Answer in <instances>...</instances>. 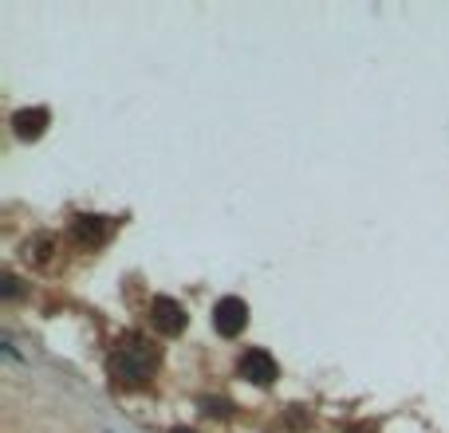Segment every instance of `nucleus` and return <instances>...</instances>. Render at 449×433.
<instances>
[{
    "label": "nucleus",
    "instance_id": "f257e3e1",
    "mask_svg": "<svg viewBox=\"0 0 449 433\" xmlns=\"http://www.w3.org/2000/svg\"><path fill=\"white\" fill-rule=\"evenodd\" d=\"M158 347H154L150 339H142V335H127V339L119 343V351H115V358H110V370L119 374L122 383H146L154 374V366H158Z\"/></svg>",
    "mask_w": 449,
    "mask_h": 433
},
{
    "label": "nucleus",
    "instance_id": "f03ea898",
    "mask_svg": "<svg viewBox=\"0 0 449 433\" xmlns=\"http://www.w3.org/2000/svg\"><path fill=\"white\" fill-rule=\"evenodd\" d=\"M245 323H248V304L241 296H225L217 307H213V327H217L225 339L241 335L245 331Z\"/></svg>",
    "mask_w": 449,
    "mask_h": 433
},
{
    "label": "nucleus",
    "instance_id": "7ed1b4c3",
    "mask_svg": "<svg viewBox=\"0 0 449 433\" xmlns=\"http://www.w3.org/2000/svg\"><path fill=\"white\" fill-rule=\"evenodd\" d=\"M241 378H245V383H256V386H272L280 378V366L268 351H248V355L241 358Z\"/></svg>",
    "mask_w": 449,
    "mask_h": 433
},
{
    "label": "nucleus",
    "instance_id": "20e7f679",
    "mask_svg": "<svg viewBox=\"0 0 449 433\" xmlns=\"http://www.w3.org/2000/svg\"><path fill=\"white\" fill-rule=\"evenodd\" d=\"M150 319H154V327H158L162 335H181V331H186V311H181V304H178V299H170V296L154 299Z\"/></svg>",
    "mask_w": 449,
    "mask_h": 433
},
{
    "label": "nucleus",
    "instance_id": "39448f33",
    "mask_svg": "<svg viewBox=\"0 0 449 433\" xmlns=\"http://www.w3.org/2000/svg\"><path fill=\"white\" fill-rule=\"evenodd\" d=\"M48 122H51L48 107H24V111L12 114V130H16L20 138H40L43 130H48Z\"/></svg>",
    "mask_w": 449,
    "mask_h": 433
},
{
    "label": "nucleus",
    "instance_id": "423d86ee",
    "mask_svg": "<svg viewBox=\"0 0 449 433\" xmlns=\"http://www.w3.org/2000/svg\"><path fill=\"white\" fill-rule=\"evenodd\" d=\"M71 237L83 248H95V245L107 240V221H102V217H75V221H71Z\"/></svg>",
    "mask_w": 449,
    "mask_h": 433
},
{
    "label": "nucleus",
    "instance_id": "0eeeda50",
    "mask_svg": "<svg viewBox=\"0 0 449 433\" xmlns=\"http://www.w3.org/2000/svg\"><path fill=\"white\" fill-rule=\"evenodd\" d=\"M48 248H51V237H40V240H36V245H28V260H32V256H36V260H48Z\"/></svg>",
    "mask_w": 449,
    "mask_h": 433
},
{
    "label": "nucleus",
    "instance_id": "6e6552de",
    "mask_svg": "<svg viewBox=\"0 0 449 433\" xmlns=\"http://www.w3.org/2000/svg\"><path fill=\"white\" fill-rule=\"evenodd\" d=\"M4 296H20V284H16V276H4Z\"/></svg>",
    "mask_w": 449,
    "mask_h": 433
},
{
    "label": "nucleus",
    "instance_id": "1a4fd4ad",
    "mask_svg": "<svg viewBox=\"0 0 449 433\" xmlns=\"http://www.w3.org/2000/svg\"><path fill=\"white\" fill-rule=\"evenodd\" d=\"M174 433H194V429H174Z\"/></svg>",
    "mask_w": 449,
    "mask_h": 433
}]
</instances>
